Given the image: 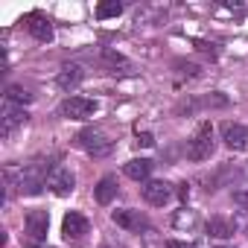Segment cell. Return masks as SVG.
I'll return each instance as SVG.
<instances>
[{
	"label": "cell",
	"instance_id": "obj_1",
	"mask_svg": "<svg viewBox=\"0 0 248 248\" xmlns=\"http://www.w3.org/2000/svg\"><path fill=\"white\" fill-rule=\"evenodd\" d=\"M47 170H50V161L44 164V158H35L32 164H27V167L21 170V181H18L21 193H27V196L41 193V187L50 181V178H47Z\"/></svg>",
	"mask_w": 248,
	"mask_h": 248
},
{
	"label": "cell",
	"instance_id": "obj_2",
	"mask_svg": "<svg viewBox=\"0 0 248 248\" xmlns=\"http://www.w3.org/2000/svg\"><path fill=\"white\" fill-rule=\"evenodd\" d=\"M213 155V126L202 123L199 132L193 135V140L187 143V158L190 161H207Z\"/></svg>",
	"mask_w": 248,
	"mask_h": 248
},
{
	"label": "cell",
	"instance_id": "obj_3",
	"mask_svg": "<svg viewBox=\"0 0 248 248\" xmlns=\"http://www.w3.org/2000/svg\"><path fill=\"white\" fill-rule=\"evenodd\" d=\"M79 146H82L88 155H93V158H105V155H111L114 140H108L99 129H85V132L79 135Z\"/></svg>",
	"mask_w": 248,
	"mask_h": 248
},
{
	"label": "cell",
	"instance_id": "obj_4",
	"mask_svg": "<svg viewBox=\"0 0 248 248\" xmlns=\"http://www.w3.org/2000/svg\"><path fill=\"white\" fill-rule=\"evenodd\" d=\"M27 111H24V105H15V102H6V108H3V120H0V135L3 138H12L15 135V129H21L24 123H27Z\"/></svg>",
	"mask_w": 248,
	"mask_h": 248
},
{
	"label": "cell",
	"instance_id": "obj_5",
	"mask_svg": "<svg viewBox=\"0 0 248 248\" xmlns=\"http://www.w3.org/2000/svg\"><path fill=\"white\" fill-rule=\"evenodd\" d=\"M59 111H62V117H70V120H88L96 111V102L85 99V96H67Z\"/></svg>",
	"mask_w": 248,
	"mask_h": 248
},
{
	"label": "cell",
	"instance_id": "obj_6",
	"mask_svg": "<svg viewBox=\"0 0 248 248\" xmlns=\"http://www.w3.org/2000/svg\"><path fill=\"white\" fill-rule=\"evenodd\" d=\"M88 231H91L88 219H85L82 213H76V210H70V213L64 216V222H62V233H64L67 242H82Z\"/></svg>",
	"mask_w": 248,
	"mask_h": 248
},
{
	"label": "cell",
	"instance_id": "obj_7",
	"mask_svg": "<svg viewBox=\"0 0 248 248\" xmlns=\"http://www.w3.org/2000/svg\"><path fill=\"white\" fill-rule=\"evenodd\" d=\"M47 187H50L56 196H70V193H73V187H76V178H73V172H70V170H64V167H56V170L50 172V181H47Z\"/></svg>",
	"mask_w": 248,
	"mask_h": 248
},
{
	"label": "cell",
	"instance_id": "obj_8",
	"mask_svg": "<svg viewBox=\"0 0 248 248\" xmlns=\"http://www.w3.org/2000/svg\"><path fill=\"white\" fill-rule=\"evenodd\" d=\"M222 140H225L231 149L245 152V149H248V129L239 126V123H225V126H222Z\"/></svg>",
	"mask_w": 248,
	"mask_h": 248
},
{
	"label": "cell",
	"instance_id": "obj_9",
	"mask_svg": "<svg viewBox=\"0 0 248 248\" xmlns=\"http://www.w3.org/2000/svg\"><path fill=\"white\" fill-rule=\"evenodd\" d=\"M47 228H50L47 210H30L27 213V233H30V239H35V242L47 239Z\"/></svg>",
	"mask_w": 248,
	"mask_h": 248
},
{
	"label": "cell",
	"instance_id": "obj_10",
	"mask_svg": "<svg viewBox=\"0 0 248 248\" xmlns=\"http://www.w3.org/2000/svg\"><path fill=\"white\" fill-rule=\"evenodd\" d=\"M143 199H146L149 204L161 207V204H167V202L172 199V187H170L167 181H146V184H143Z\"/></svg>",
	"mask_w": 248,
	"mask_h": 248
},
{
	"label": "cell",
	"instance_id": "obj_11",
	"mask_svg": "<svg viewBox=\"0 0 248 248\" xmlns=\"http://www.w3.org/2000/svg\"><path fill=\"white\" fill-rule=\"evenodd\" d=\"M27 30L32 32V38H38V41H53V24H50V18L47 15H41V12H32L30 18H27Z\"/></svg>",
	"mask_w": 248,
	"mask_h": 248
},
{
	"label": "cell",
	"instance_id": "obj_12",
	"mask_svg": "<svg viewBox=\"0 0 248 248\" xmlns=\"http://www.w3.org/2000/svg\"><path fill=\"white\" fill-rule=\"evenodd\" d=\"M82 67L79 64H64L62 70H59V76H56V85L62 88V91H73L79 82H82Z\"/></svg>",
	"mask_w": 248,
	"mask_h": 248
},
{
	"label": "cell",
	"instance_id": "obj_13",
	"mask_svg": "<svg viewBox=\"0 0 248 248\" xmlns=\"http://www.w3.org/2000/svg\"><path fill=\"white\" fill-rule=\"evenodd\" d=\"M93 196H96V202H99V204H111V202H114V196H117V178H114V175L99 178V184L93 187Z\"/></svg>",
	"mask_w": 248,
	"mask_h": 248
},
{
	"label": "cell",
	"instance_id": "obj_14",
	"mask_svg": "<svg viewBox=\"0 0 248 248\" xmlns=\"http://www.w3.org/2000/svg\"><path fill=\"white\" fill-rule=\"evenodd\" d=\"M123 172H126L132 181H146L149 172H152V161H146V158H135V161H129L126 167H123Z\"/></svg>",
	"mask_w": 248,
	"mask_h": 248
},
{
	"label": "cell",
	"instance_id": "obj_15",
	"mask_svg": "<svg viewBox=\"0 0 248 248\" xmlns=\"http://www.w3.org/2000/svg\"><path fill=\"white\" fill-rule=\"evenodd\" d=\"M111 219H114V225L126 228V231H140V225H143V219H140L135 210H114Z\"/></svg>",
	"mask_w": 248,
	"mask_h": 248
},
{
	"label": "cell",
	"instance_id": "obj_16",
	"mask_svg": "<svg viewBox=\"0 0 248 248\" xmlns=\"http://www.w3.org/2000/svg\"><path fill=\"white\" fill-rule=\"evenodd\" d=\"M207 233L216 236V239H228V236H233V222H228V219H222V216H213V219L207 222Z\"/></svg>",
	"mask_w": 248,
	"mask_h": 248
},
{
	"label": "cell",
	"instance_id": "obj_17",
	"mask_svg": "<svg viewBox=\"0 0 248 248\" xmlns=\"http://www.w3.org/2000/svg\"><path fill=\"white\" fill-rule=\"evenodd\" d=\"M102 59L114 67L111 73H135L132 62H129V59H123V56H120V53H114V50H102Z\"/></svg>",
	"mask_w": 248,
	"mask_h": 248
},
{
	"label": "cell",
	"instance_id": "obj_18",
	"mask_svg": "<svg viewBox=\"0 0 248 248\" xmlns=\"http://www.w3.org/2000/svg\"><path fill=\"white\" fill-rule=\"evenodd\" d=\"M120 12H123V6L117 3V0H105V3L96 6V18H99V21H105V18H117Z\"/></svg>",
	"mask_w": 248,
	"mask_h": 248
},
{
	"label": "cell",
	"instance_id": "obj_19",
	"mask_svg": "<svg viewBox=\"0 0 248 248\" xmlns=\"http://www.w3.org/2000/svg\"><path fill=\"white\" fill-rule=\"evenodd\" d=\"M6 99H9V102H15V105H24V102H30V99H32V93H27V91H24V88H18V85H9Z\"/></svg>",
	"mask_w": 248,
	"mask_h": 248
},
{
	"label": "cell",
	"instance_id": "obj_20",
	"mask_svg": "<svg viewBox=\"0 0 248 248\" xmlns=\"http://www.w3.org/2000/svg\"><path fill=\"white\" fill-rule=\"evenodd\" d=\"M196 222V213H187V210H181L178 216H175V225L181 228V225H193Z\"/></svg>",
	"mask_w": 248,
	"mask_h": 248
},
{
	"label": "cell",
	"instance_id": "obj_21",
	"mask_svg": "<svg viewBox=\"0 0 248 248\" xmlns=\"http://www.w3.org/2000/svg\"><path fill=\"white\" fill-rule=\"evenodd\" d=\"M233 202H236L239 207H248V190H236V193H233Z\"/></svg>",
	"mask_w": 248,
	"mask_h": 248
},
{
	"label": "cell",
	"instance_id": "obj_22",
	"mask_svg": "<svg viewBox=\"0 0 248 248\" xmlns=\"http://www.w3.org/2000/svg\"><path fill=\"white\" fill-rule=\"evenodd\" d=\"M138 143H140V146H155V138H152L149 132H143V135L138 138Z\"/></svg>",
	"mask_w": 248,
	"mask_h": 248
},
{
	"label": "cell",
	"instance_id": "obj_23",
	"mask_svg": "<svg viewBox=\"0 0 248 248\" xmlns=\"http://www.w3.org/2000/svg\"><path fill=\"white\" fill-rule=\"evenodd\" d=\"M167 248H196V245H190V242H181V239H170V242H167Z\"/></svg>",
	"mask_w": 248,
	"mask_h": 248
}]
</instances>
